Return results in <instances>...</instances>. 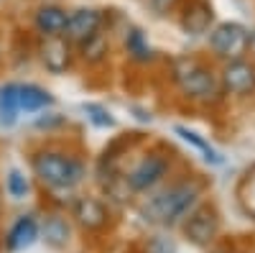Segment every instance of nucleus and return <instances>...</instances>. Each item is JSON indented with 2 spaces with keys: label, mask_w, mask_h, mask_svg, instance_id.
Listing matches in <instances>:
<instances>
[{
  "label": "nucleus",
  "mask_w": 255,
  "mask_h": 253,
  "mask_svg": "<svg viewBox=\"0 0 255 253\" xmlns=\"http://www.w3.org/2000/svg\"><path fill=\"white\" fill-rule=\"evenodd\" d=\"M202 195V187L197 182H179L168 187L166 192L156 195L151 202L145 205L148 220L161 223V225H174L181 218H186L191 210L197 207V200Z\"/></svg>",
  "instance_id": "f257e3e1"
},
{
  "label": "nucleus",
  "mask_w": 255,
  "mask_h": 253,
  "mask_svg": "<svg viewBox=\"0 0 255 253\" xmlns=\"http://www.w3.org/2000/svg\"><path fill=\"white\" fill-rule=\"evenodd\" d=\"M31 164H33L36 177L54 189H69L84 174V166L77 159H72L67 154H59V151H41L33 156Z\"/></svg>",
  "instance_id": "f03ea898"
},
{
  "label": "nucleus",
  "mask_w": 255,
  "mask_h": 253,
  "mask_svg": "<svg viewBox=\"0 0 255 253\" xmlns=\"http://www.w3.org/2000/svg\"><path fill=\"white\" fill-rule=\"evenodd\" d=\"M174 79L181 87V92L191 100H212L220 92L215 74L194 59H179L174 64Z\"/></svg>",
  "instance_id": "7ed1b4c3"
},
{
  "label": "nucleus",
  "mask_w": 255,
  "mask_h": 253,
  "mask_svg": "<svg viewBox=\"0 0 255 253\" xmlns=\"http://www.w3.org/2000/svg\"><path fill=\"white\" fill-rule=\"evenodd\" d=\"M248 46H250V33H248L245 26L235 23V20L220 23V26H215L209 31V49L225 61L243 59Z\"/></svg>",
  "instance_id": "20e7f679"
},
{
  "label": "nucleus",
  "mask_w": 255,
  "mask_h": 253,
  "mask_svg": "<svg viewBox=\"0 0 255 253\" xmlns=\"http://www.w3.org/2000/svg\"><path fill=\"white\" fill-rule=\"evenodd\" d=\"M220 230V218H217V210L209 207V205H202V207H194L191 213L186 215V223H184V233L191 243L197 246H209L215 241Z\"/></svg>",
  "instance_id": "39448f33"
},
{
  "label": "nucleus",
  "mask_w": 255,
  "mask_h": 253,
  "mask_svg": "<svg viewBox=\"0 0 255 253\" xmlns=\"http://www.w3.org/2000/svg\"><path fill=\"white\" fill-rule=\"evenodd\" d=\"M102 26V13L97 8H77L69 10L67 15V26H64V38L72 44H82L90 36H95Z\"/></svg>",
  "instance_id": "423d86ee"
},
{
  "label": "nucleus",
  "mask_w": 255,
  "mask_h": 253,
  "mask_svg": "<svg viewBox=\"0 0 255 253\" xmlns=\"http://www.w3.org/2000/svg\"><path fill=\"white\" fill-rule=\"evenodd\" d=\"M166 172H168V161L158 154H151L128 174V184H130V189H135V192H145V189H151L153 184H158L166 177Z\"/></svg>",
  "instance_id": "0eeeda50"
},
{
  "label": "nucleus",
  "mask_w": 255,
  "mask_h": 253,
  "mask_svg": "<svg viewBox=\"0 0 255 253\" xmlns=\"http://www.w3.org/2000/svg\"><path fill=\"white\" fill-rule=\"evenodd\" d=\"M222 87L230 95H248L255 90V64L245 59H232L222 69Z\"/></svg>",
  "instance_id": "6e6552de"
},
{
  "label": "nucleus",
  "mask_w": 255,
  "mask_h": 253,
  "mask_svg": "<svg viewBox=\"0 0 255 253\" xmlns=\"http://www.w3.org/2000/svg\"><path fill=\"white\" fill-rule=\"evenodd\" d=\"M41 61L44 67L54 74L67 72L69 61H72V41H67L64 36H44V44H41Z\"/></svg>",
  "instance_id": "1a4fd4ad"
},
{
  "label": "nucleus",
  "mask_w": 255,
  "mask_h": 253,
  "mask_svg": "<svg viewBox=\"0 0 255 253\" xmlns=\"http://www.w3.org/2000/svg\"><path fill=\"white\" fill-rule=\"evenodd\" d=\"M212 20H215V13H212V5L207 0H189L184 5V13H181V28L191 36H199V33H207Z\"/></svg>",
  "instance_id": "9d476101"
},
{
  "label": "nucleus",
  "mask_w": 255,
  "mask_h": 253,
  "mask_svg": "<svg viewBox=\"0 0 255 253\" xmlns=\"http://www.w3.org/2000/svg\"><path fill=\"white\" fill-rule=\"evenodd\" d=\"M74 218L82 228L97 230L108 223V207H105L97 197H79L74 202Z\"/></svg>",
  "instance_id": "9b49d317"
},
{
  "label": "nucleus",
  "mask_w": 255,
  "mask_h": 253,
  "mask_svg": "<svg viewBox=\"0 0 255 253\" xmlns=\"http://www.w3.org/2000/svg\"><path fill=\"white\" fill-rule=\"evenodd\" d=\"M69 10H64L61 5H41L33 15V23L41 36H64V26H67Z\"/></svg>",
  "instance_id": "f8f14e48"
},
{
  "label": "nucleus",
  "mask_w": 255,
  "mask_h": 253,
  "mask_svg": "<svg viewBox=\"0 0 255 253\" xmlns=\"http://www.w3.org/2000/svg\"><path fill=\"white\" fill-rule=\"evenodd\" d=\"M36 238H38V225H36V220L31 215H26V218H18L15 225L8 230L5 243H8L10 251H23V248L33 246Z\"/></svg>",
  "instance_id": "ddd939ff"
},
{
  "label": "nucleus",
  "mask_w": 255,
  "mask_h": 253,
  "mask_svg": "<svg viewBox=\"0 0 255 253\" xmlns=\"http://www.w3.org/2000/svg\"><path fill=\"white\" fill-rule=\"evenodd\" d=\"M51 105V95L36 84H18V110L20 113H36Z\"/></svg>",
  "instance_id": "4468645a"
},
{
  "label": "nucleus",
  "mask_w": 255,
  "mask_h": 253,
  "mask_svg": "<svg viewBox=\"0 0 255 253\" xmlns=\"http://www.w3.org/2000/svg\"><path fill=\"white\" fill-rule=\"evenodd\" d=\"M18 84H5L0 87V120L5 125H13L18 118Z\"/></svg>",
  "instance_id": "2eb2a0df"
},
{
  "label": "nucleus",
  "mask_w": 255,
  "mask_h": 253,
  "mask_svg": "<svg viewBox=\"0 0 255 253\" xmlns=\"http://www.w3.org/2000/svg\"><path fill=\"white\" fill-rule=\"evenodd\" d=\"M82 56H84V61H92V64H97V61H102L105 59V54H108V38H105V33H95V36H90L87 41H82Z\"/></svg>",
  "instance_id": "dca6fc26"
},
{
  "label": "nucleus",
  "mask_w": 255,
  "mask_h": 253,
  "mask_svg": "<svg viewBox=\"0 0 255 253\" xmlns=\"http://www.w3.org/2000/svg\"><path fill=\"white\" fill-rule=\"evenodd\" d=\"M44 238L51 243V246H64L69 238V225L64 218L59 215H51L46 223H44Z\"/></svg>",
  "instance_id": "f3484780"
},
{
  "label": "nucleus",
  "mask_w": 255,
  "mask_h": 253,
  "mask_svg": "<svg viewBox=\"0 0 255 253\" xmlns=\"http://www.w3.org/2000/svg\"><path fill=\"white\" fill-rule=\"evenodd\" d=\"M125 49H128V54H130L133 59H138V61H148V59L153 56L151 54V46H148V41H145V36L140 31H130V33H128Z\"/></svg>",
  "instance_id": "a211bd4d"
},
{
  "label": "nucleus",
  "mask_w": 255,
  "mask_h": 253,
  "mask_svg": "<svg viewBox=\"0 0 255 253\" xmlns=\"http://www.w3.org/2000/svg\"><path fill=\"white\" fill-rule=\"evenodd\" d=\"M176 133H179V136H181L184 141L194 143L197 149H199V151L204 154V159H207V161H212V164H220V161H222V159H220V154H217L215 149H212V146H209V143H207L204 138H199V136H197L194 131H186V128H176Z\"/></svg>",
  "instance_id": "6ab92c4d"
},
{
  "label": "nucleus",
  "mask_w": 255,
  "mask_h": 253,
  "mask_svg": "<svg viewBox=\"0 0 255 253\" xmlns=\"http://www.w3.org/2000/svg\"><path fill=\"white\" fill-rule=\"evenodd\" d=\"M240 195H243V205H245V210L255 215V172L248 174V179L243 182Z\"/></svg>",
  "instance_id": "aec40b11"
},
{
  "label": "nucleus",
  "mask_w": 255,
  "mask_h": 253,
  "mask_svg": "<svg viewBox=\"0 0 255 253\" xmlns=\"http://www.w3.org/2000/svg\"><path fill=\"white\" fill-rule=\"evenodd\" d=\"M8 192H10L15 200L26 197V192H28V182H26V177L20 174V172H10V177H8Z\"/></svg>",
  "instance_id": "412c9836"
},
{
  "label": "nucleus",
  "mask_w": 255,
  "mask_h": 253,
  "mask_svg": "<svg viewBox=\"0 0 255 253\" xmlns=\"http://www.w3.org/2000/svg\"><path fill=\"white\" fill-rule=\"evenodd\" d=\"M145 253H176V246L174 241H168L163 236H153L145 243Z\"/></svg>",
  "instance_id": "4be33fe9"
},
{
  "label": "nucleus",
  "mask_w": 255,
  "mask_h": 253,
  "mask_svg": "<svg viewBox=\"0 0 255 253\" xmlns=\"http://www.w3.org/2000/svg\"><path fill=\"white\" fill-rule=\"evenodd\" d=\"M84 110H87V113H92L90 118H92L97 125H113V118H110V113H105L102 108H97V105H87Z\"/></svg>",
  "instance_id": "5701e85b"
},
{
  "label": "nucleus",
  "mask_w": 255,
  "mask_h": 253,
  "mask_svg": "<svg viewBox=\"0 0 255 253\" xmlns=\"http://www.w3.org/2000/svg\"><path fill=\"white\" fill-rule=\"evenodd\" d=\"M148 3H151V8H153L158 15H166L168 10L176 5V0H148Z\"/></svg>",
  "instance_id": "b1692460"
},
{
  "label": "nucleus",
  "mask_w": 255,
  "mask_h": 253,
  "mask_svg": "<svg viewBox=\"0 0 255 253\" xmlns=\"http://www.w3.org/2000/svg\"><path fill=\"white\" fill-rule=\"evenodd\" d=\"M212 253H227V251H212Z\"/></svg>",
  "instance_id": "393cba45"
}]
</instances>
